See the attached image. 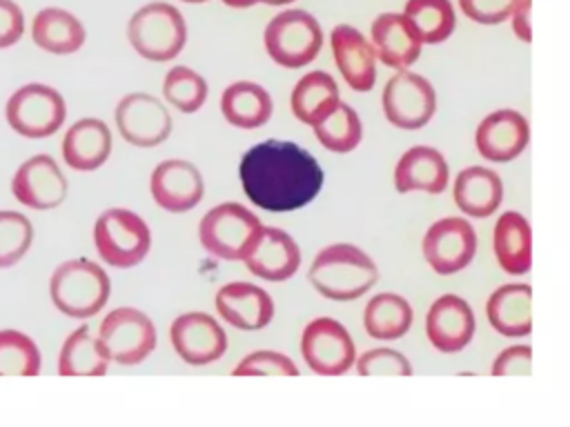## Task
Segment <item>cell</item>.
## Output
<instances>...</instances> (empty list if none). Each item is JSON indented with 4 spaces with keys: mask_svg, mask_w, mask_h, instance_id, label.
Segmentation results:
<instances>
[{
    "mask_svg": "<svg viewBox=\"0 0 570 427\" xmlns=\"http://www.w3.org/2000/svg\"><path fill=\"white\" fill-rule=\"evenodd\" d=\"M98 340L111 363L138 365L156 349V325L136 307L111 309L98 327Z\"/></svg>",
    "mask_w": 570,
    "mask_h": 427,
    "instance_id": "9c48e42d",
    "label": "cell"
},
{
    "mask_svg": "<svg viewBox=\"0 0 570 427\" xmlns=\"http://www.w3.org/2000/svg\"><path fill=\"white\" fill-rule=\"evenodd\" d=\"M180 2H187V4H203V2H209V0H180Z\"/></svg>",
    "mask_w": 570,
    "mask_h": 427,
    "instance_id": "bcb514c9",
    "label": "cell"
},
{
    "mask_svg": "<svg viewBox=\"0 0 570 427\" xmlns=\"http://www.w3.org/2000/svg\"><path fill=\"white\" fill-rule=\"evenodd\" d=\"M474 329V311L461 296L443 294L428 309L425 334L430 345L441 354H456L465 349Z\"/></svg>",
    "mask_w": 570,
    "mask_h": 427,
    "instance_id": "ac0fdd59",
    "label": "cell"
},
{
    "mask_svg": "<svg viewBox=\"0 0 570 427\" xmlns=\"http://www.w3.org/2000/svg\"><path fill=\"white\" fill-rule=\"evenodd\" d=\"M403 13L416 29L423 44L445 42L456 27L454 7L450 0H407Z\"/></svg>",
    "mask_w": 570,
    "mask_h": 427,
    "instance_id": "d6a6232c",
    "label": "cell"
},
{
    "mask_svg": "<svg viewBox=\"0 0 570 427\" xmlns=\"http://www.w3.org/2000/svg\"><path fill=\"white\" fill-rule=\"evenodd\" d=\"M234 376H298L296 363L272 349H258L247 354L234 369Z\"/></svg>",
    "mask_w": 570,
    "mask_h": 427,
    "instance_id": "74e56055",
    "label": "cell"
},
{
    "mask_svg": "<svg viewBox=\"0 0 570 427\" xmlns=\"http://www.w3.org/2000/svg\"><path fill=\"white\" fill-rule=\"evenodd\" d=\"M492 247L505 274L521 276L532 267V227L519 211H505L494 222Z\"/></svg>",
    "mask_w": 570,
    "mask_h": 427,
    "instance_id": "83f0119b",
    "label": "cell"
},
{
    "mask_svg": "<svg viewBox=\"0 0 570 427\" xmlns=\"http://www.w3.org/2000/svg\"><path fill=\"white\" fill-rule=\"evenodd\" d=\"M312 129H314L316 140L327 151H334V153H350L363 140V122H361L356 109L343 100Z\"/></svg>",
    "mask_w": 570,
    "mask_h": 427,
    "instance_id": "836d02e7",
    "label": "cell"
},
{
    "mask_svg": "<svg viewBox=\"0 0 570 427\" xmlns=\"http://www.w3.org/2000/svg\"><path fill=\"white\" fill-rule=\"evenodd\" d=\"M370 42L374 47L376 60H381L390 69H407L412 67L423 49V42L405 18V13L387 11L374 18L370 27Z\"/></svg>",
    "mask_w": 570,
    "mask_h": 427,
    "instance_id": "44dd1931",
    "label": "cell"
},
{
    "mask_svg": "<svg viewBox=\"0 0 570 427\" xmlns=\"http://www.w3.org/2000/svg\"><path fill=\"white\" fill-rule=\"evenodd\" d=\"M254 2H263V4H269V7H281V4H289L294 0H254Z\"/></svg>",
    "mask_w": 570,
    "mask_h": 427,
    "instance_id": "f6af8a7d",
    "label": "cell"
},
{
    "mask_svg": "<svg viewBox=\"0 0 570 427\" xmlns=\"http://www.w3.org/2000/svg\"><path fill=\"white\" fill-rule=\"evenodd\" d=\"M261 218L240 202H220L198 222L203 249L220 260H243L254 236L261 231Z\"/></svg>",
    "mask_w": 570,
    "mask_h": 427,
    "instance_id": "ba28073f",
    "label": "cell"
},
{
    "mask_svg": "<svg viewBox=\"0 0 570 427\" xmlns=\"http://www.w3.org/2000/svg\"><path fill=\"white\" fill-rule=\"evenodd\" d=\"M207 80L191 67L176 64L163 78V98L180 113H196L207 100Z\"/></svg>",
    "mask_w": 570,
    "mask_h": 427,
    "instance_id": "e575fe53",
    "label": "cell"
},
{
    "mask_svg": "<svg viewBox=\"0 0 570 427\" xmlns=\"http://www.w3.org/2000/svg\"><path fill=\"white\" fill-rule=\"evenodd\" d=\"M169 342L176 356L194 367L216 363L227 351V334L220 322L205 311H187L174 318Z\"/></svg>",
    "mask_w": 570,
    "mask_h": 427,
    "instance_id": "9a60e30c",
    "label": "cell"
},
{
    "mask_svg": "<svg viewBox=\"0 0 570 427\" xmlns=\"http://www.w3.org/2000/svg\"><path fill=\"white\" fill-rule=\"evenodd\" d=\"M94 247L107 267L131 269L151 249L149 225L131 209H105L94 222Z\"/></svg>",
    "mask_w": 570,
    "mask_h": 427,
    "instance_id": "5b68a950",
    "label": "cell"
},
{
    "mask_svg": "<svg viewBox=\"0 0 570 427\" xmlns=\"http://www.w3.org/2000/svg\"><path fill=\"white\" fill-rule=\"evenodd\" d=\"M111 296L107 271L89 258L60 262L49 278V298L53 307L76 320H87L102 311Z\"/></svg>",
    "mask_w": 570,
    "mask_h": 427,
    "instance_id": "3957f363",
    "label": "cell"
},
{
    "mask_svg": "<svg viewBox=\"0 0 570 427\" xmlns=\"http://www.w3.org/2000/svg\"><path fill=\"white\" fill-rule=\"evenodd\" d=\"M354 367L361 376H412L410 360L390 347L367 349L356 356Z\"/></svg>",
    "mask_w": 570,
    "mask_h": 427,
    "instance_id": "f35d334b",
    "label": "cell"
},
{
    "mask_svg": "<svg viewBox=\"0 0 570 427\" xmlns=\"http://www.w3.org/2000/svg\"><path fill=\"white\" fill-rule=\"evenodd\" d=\"M301 356L314 374L341 376L354 365L356 347L350 331L338 320L321 316L305 325Z\"/></svg>",
    "mask_w": 570,
    "mask_h": 427,
    "instance_id": "8fae6325",
    "label": "cell"
},
{
    "mask_svg": "<svg viewBox=\"0 0 570 427\" xmlns=\"http://www.w3.org/2000/svg\"><path fill=\"white\" fill-rule=\"evenodd\" d=\"M243 262L249 274L269 282H283L298 271L301 249L287 231L263 225L247 247Z\"/></svg>",
    "mask_w": 570,
    "mask_h": 427,
    "instance_id": "e0dca14e",
    "label": "cell"
},
{
    "mask_svg": "<svg viewBox=\"0 0 570 427\" xmlns=\"http://www.w3.org/2000/svg\"><path fill=\"white\" fill-rule=\"evenodd\" d=\"M69 191L60 165L49 153L27 158L11 178V196L27 209L47 211L65 202Z\"/></svg>",
    "mask_w": 570,
    "mask_h": 427,
    "instance_id": "5bb4252c",
    "label": "cell"
},
{
    "mask_svg": "<svg viewBox=\"0 0 570 427\" xmlns=\"http://www.w3.org/2000/svg\"><path fill=\"white\" fill-rule=\"evenodd\" d=\"M33 242V225L13 209L0 211V269L20 262Z\"/></svg>",
    "mask_w": 570,
    "mask_h": 427,
    "instance_id": "8d00e7d4",
    "label": "cell"
},
{
    "mask_svg": "<svg viewBox=\"0 0 570 427\" xmlns=\"http://www.w3.org/2000/svg\"><path fill=\"white\" fill-rule=\"evenodd\" d=\"M214 305L227 325L243 331H258L274 318L272 296L263 287L243 280L223 285L216 291Z\"/></svg>",
    "mask_w": 570,
    "mask_h": 427,
    "instance_id": "ffe728a7",
    "label": "cell"
},
{
    "mask_svg": "<svg viewBox=\"0 0 570 427\" xmlns=\"http://www.w3.org/2000/svg\"><path fill=\"white\" fill-rule=\"evenodd\" d=\"M485 316L501 336H528L532 331V287L525 282L497 287L485 302Z\"/></svg>",
    "mask_w": 570,
    "mask_h": 427,
    "instance_id": "484cf974",
    "label": "cell"
},
{
    "mask_svg": "<svg viewBox=\"0 0 570 427\" xmlns=\"http://www.w3.org/2000/svg\"><path fill=\"white\" fill-rule=\"evenodd\" d=\"M532 0H519L510 13V24L512 31L519 40L523 42H532Z\"/></svg>",
    "mask_w": 570,
    "mask_h": 427,
    "instance_id": "7bdbcfd3",
    "label": "cell"
},
{
    "mask_svg": "<svg viewBox=\"0 0 570 427\" xmlns=\"http://www.w3.org/2000/svg\"><path fill=\"white\" fill-rule=\"evenodd\" d=\"M312 287L336 302H350L370 291L379 280L376 262L356 245L334 242L323 247L307 269Z\"/></svg>",
    "mask_w": 570,
    "mask_h": 427,
    "instance_id": "7a4b0ae2",
    "label": "cell"
},
{
    "mask_svg": "<svg viewBox=\"0 0 570 427\" xmlns=\"http://www.w3.org/2000/svg\"><path fill=\"white\" fill-rule=\"evenodd\" d=\"M452 198L461 214L472 218H488L503 202V182L490 167L472 165L456 173Z\"/></svg>",
    "mask_w": 570,
    "mask_h": 427,
    "instance_id": "d4e9b609",
    "label": "cell"
},
{
    "mask_svg": "<svg viewBox=\"0 0 570 427\" xmlns=\"http://www.w3.org/2000/svg\"><path fill=\"white\" fill-rule=\"evenodd\" d=\"M111 129L100 118H80L62 136V160L73 171H96L111 156Z\"/></svg>",
    "mask_w": 570,
    "mask_h": 427,
    "instance_id": "603a6c76",
    "label": "cell"
},
{
    "mask_svg": "<svg viewBox=\"0 0 570 427\" xmlns=\"http://www.w3.org/2000/svg\"><path fill=\"white\" fill-rule=\"evenodd\" d=\"M421 249L432 271L450 276L472 262L476 254V231L468 218H439L428 227Z\"/></svg>",
    "mask_w": 570,
    "mask_h": 427,
    "instance_id": "4fadbf2b",
    "label": "cell"
},
{
    "mask_svg": "<svg viewBox=\"0 0 570 427\" xmlns=\"http://www.w3.org/2000/svg\"><path fill=\"white\" fill-rule=\"evenodd\" d=\"M412 318L414 311L410 302L392 291L376 294L363 309L365 334L376 340H396L405 336L412 327Z\"/></svg>",
    "mask_w": 570,
    "mask_h": 427,
    "instance_id": "4dcf8cb0",
    "label": "cell"
},
{
    "mask_svg": "<svg viewBox=\"0 0 570 427\" xmlns=\"http://www.w3.org/2000/svg\"><path fill=\"white\" fill-rule=\"evenodd\" d=\"M4 118L18 136L40 140L53 136L65 125L67 105L51 85L27 82L7 98Z\"/></svg>",
    "mask_w": 570,
    "mask_h": 427,
    "instance_id": "52a82bcc",
    "label": "cell"
},
{
    "mask_svg": "<svg viewBox=\"0 0 570 427\" xmlns=\"http://www.w3.org/2000/svg\"><path fill=\"white\" fill-rule=\"evenodd\" d=\"M24 33V11L16 0H0V49L13 47Z\"/></svg>",
    "mask_w": 570,
    "mask_h": 427,
    "instance_id": "b9f144b4",
    "label": "cell"
},
{
    "mask_svg": "<svg viewBox=\"0 0 570 427\" xmlns=\"http://www.w3.org/2000/svg\"><path fill=\"white\" fill-rule=\"evenodd\" d=\"M31 40L53 56H69L82 49L87 29L80 18L62 7H45L31 20Z\"/></svg>",
    "mask_w": 570,
    "mask_h": 427,
    "instance_id": "4316f807",
    "label": "cell"
},
{
    "mask_svg": "<svg viewBox=\"0 0 570 427\" xmlns=\"http://www.w3.org/2000/svg\"><path fill=\"white\" fill-rule=\"evenodd\" d=\"M528 142L530 125L525 116L514 109H497L488 113L474 131V145L490 162H510L519 158Z\"/></svg>",
    "mask_w": 570,
    "mask_h": 427,
    "instance_id": "d6986e66",
    "label": "cell"
},
{
    "mask_svg": "<svg viewBox=\"0 0 570 427\" xmlns=\"http://www.w3.org/2000/svg\"><path fill=\"white\" fill-rule=\"evenodd\" d=\"M263 44L276 64L285 69H301L316 60L323 47V29L309 11L285 9L267 22Z\"/></svg>",
    "mask_w": 570,
    "mask_h": 427,
    "instance_id": "8992f818",
    "label": "cell"
},
{
    "mask_svg": "<svg viewBox=\"0 0 570 427\" xmlns=\"http://www.w3.org/2000/svg\"><path fill=\"white\" fill-rule=\"evenodd\" d=\"M114 122L125 142L142 149L163 145L174 127L165 102L145 91L122 96L116 105Z\"/></svg>",
    "mask_w": 570,
    "mask_h": 427,
    "instance_id": "7c38bea8",
    "label": "cell"
},
{
    "mask_svg": "<svg viewBox=\"0 0 570 427\" xmlns=\"http://www.w3.org/2000/svg\"><path fill=\"white\" fill-rule=\"evenodd\" d=\"M341 102L338 85L327 71L305 73L292 89L289 109L303 122L314 127Z\"/></svg>",
    "mask_w": 570,
    "mask_h": 427,
    "instance_id": "f546056e",
    "label": "cell"
},
{
    "mask_svg": "<svg viewBox=\"0 0 570 427\" xmlns=\"http://www.w3.org/2000/svg\"><path fill=\"white\" fill-rule=\"evenodd\" d=\"M532 371V347L512 345L492 363V376H528Z\"/></svg>",
    "mask_w": 570,
    "mask_h": 427,
    "instance_id": "60d3db41",
    "label": "cell"
},
{
    "mask_svg": "<svg viewBox=\"0 0 570 427\" xmlns=\"http://www.w3.org/2000/svg\"><path fill=\"white\" fill-rule=\"evenodd\" d=\"M519 0H459L461 11L479 24L505 22Z\"/></svg>",
    "mask_w": 570,
    "mask_h": 427,
    "instance_id": "ab89813d",
    "label": "cell"
},
{
    "mask_svg": "<svg viewBox=\"0 0 570 427\" xmlns=\"http://www.w3.org/2000/svg\"><path fill=\"white\" fill-rule=\"evenodd\" d=\"M42 356L33 338L18 329H0V376H38Z\"/></svg>",
    "mask_w": 570,
    "mask_h": 427,
    "instance_id": "d590c367",
    "label": "cell"
},
{
    "mask_svg": "<svg viewBox=\"0 0 570 427\" xmlns=\"http://www.w3.org/2000/svg\"><path fill=\"white\" fill-rule=\"evenodd\" d=\"M238 178L252 205L285 214L309 205L323 189L325 173L301 145L267 138L243 153Z\"/></svg>",
    "mask_w": 570,
    "mask_h": 427,
    "instance_id": "6da1fadb",
    "label": "cell"
},
{
    "mask_svg": "<svg viewBox=\"0 0 570 427\" xmlns=\"http://www.w3.org/2000/svg\"><path fill=\"white\" fill-rule=\"evenodd\" d=\"M336 69L354 91H370L376 82V53L372 42L352 24H336L330 33Z\"/></svg>",
    "mask_w": 570,
    "mask_h": 427,
    "instance_id": "7402d4cb",
    "label": "cell"
},
{
    "mask_svg": "<svg viewBox=\"0 0 570 427\" xmlns=\"http://www.w3.org/2000/svg\"><path fill=\"white\" fill-rule=\"evenodd\" d=\"M381 107L390 125L416 131L432 120L436 111V91L428 78L401 69L385 82Z\"/></svg>",
    "mask_w": 570,
    "mask_h": 427,
    "instance_id": "30bf717a",
    "label": "cell"
},
{
    "mask_svg": "<svg viewBox=\"0 0 570 427\" xmlns=\"http://www.w3.org/2000/svg\"><path fill=\"white\" fill-rule=\"evenodd\" d=\"M131 49L149 62L174 60L187 42V22L178 7L154 0L138 7L127 22Z\"/></svg>",
    "mask_w": 570,
    "mask_h": 427,
    "instance_id": "277c9868",
    "label": "cell"
},
{
    "mask_svg": "<svg viewBox=\"0 0 570 427\" xmlns=\"http://www.w3.org/2000/svg\"><path fill=\"white\" fill-rule=\"evenodd\" d=\"M450 167L443 153L428 145L410 147L394 165V189L399 193H441L448 187Z\"/></svg>",
    "mask_w": 570,
    "mask_h": 427,
    "instance_id": "cb8c5ba5",
    "label": "cell"
},
{
    "mask_svg": "<svg viewBox=\"0 0 570 427\" xmlns=\"http://www.w3.org/2000/svg\"><path fill=\"white\" fill-rule=\"evenodd\" d=\"M109 356L105 354L98 336L91 334L87 325L73 329L58 356V374L60 376H105L109 369Z\"/></svg>",
    "mask_w": 570,
    "mask_h": 427,
    "instance_id": "1f68e13d",
    "label": "cell"
},
{
    "mask_svg": "<svg viewBox=\"0 0 570 427\" xmlns=\"http://www.w3.org/2000/svg\"><path fill=\"white\" fill-rule=\"evenodd\" d=\"M220 2L227 4V7H232V9H247V7L256 4L254 0H220Z\"/></svg>",
    "mask_w": 570,
    "mask_h": 427,
    "instance_id": "ee69618b",
    "label": "cell"
},
{
    "mask_svg": "<svg viewBox=\"0 0 570 427\" xmlns=\"http://www.w3.org/2000/svg\"><path fill=\"white\" fill-rule=\"evenodd\" d=\"M149 193L160 209L169 214H185L205 196L203 173L189 160L167 158L154 167L149 176Z\"/></svg>",
    "mask_w": 570,
    "mask_h": 427,
    "instance_id": "2e32d148",
    "label": "cell"
},
{
    "mask_svg": "<svg viewBox=\"0 0 570 427\" xmlns=\"http://www.w3.org/2000/svg\"><path fill=\"white\" fill-rule=\"evenodd\" d=\"M272 111V96L258 82L236 80L220 93V113L232 127L258 129L269 122Z\"/></svg>",
    "mask_w": 570,
    "mask_h": 427,
    "instance_id": "f1b7e54d",
    "label": "cell"
}]
</instances>
